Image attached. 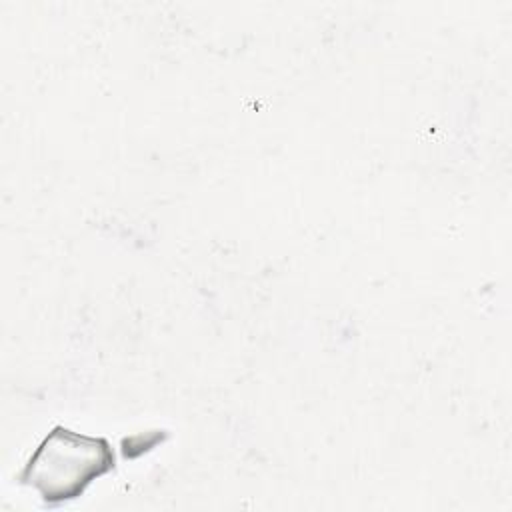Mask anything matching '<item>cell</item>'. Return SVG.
<instances>
[{
	"instance_id": "6da1fadb",
	"label": "cell",
	"mask_w": 512,
	"mask_h": 512,
	"mask_svg": "<svg viewBox=\"0 0 512 512\" xmlns=\"http://www.w3.org/2000/svg\"><path fill=\"white\" fill-rule=\"evenodd\" d=\"M110 464L112 454L104 440L56 430L30 460L26 478L46 498H68L82 492Z\"/></svg>"
}]
</instances>
